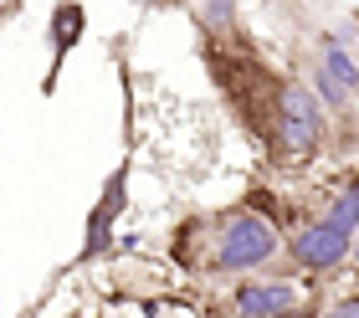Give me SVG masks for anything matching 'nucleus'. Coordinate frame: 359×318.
Listing matches in <instances>:
<instances>
[{"label": "nucleus", "instance_id": "nucleus-7", "mask_svg": "<svg viewBox=\"0 0 359 318\" xmlns=\"http://www.w3.org/2000/svg\"><path fill=\"white\" fill-rule=\"evenodd\" d=\"M88 37V6L83 0H57L52 6V21H46V41H52V62H46V77H41V93L52 98L57 82H62V67H67L72 46Z\"/></svg>", "mask_w": 359, "mask_h": 318}, {"label": "nucleus", "instance_id": "nucleus-10", "mask_svg": "<svg viewBox=\"0 0 359 318\" xmlns=\"http://www.w3.org/2000/svg\"><path fill=\"white\" fill-rule=\"evenodd\" d=\"M349 262H354V272H359V231H354V252H349Z\"/></svg>", "mask_w": 359, "mask_h": 318}, {"label": "nucleus", "instance_id": "nucleus-11", "mask_svg": "<svg viewBox=\"0 0 359 318\" xmlns=\"http://www.w3.org/2000/svg\"><path fill=\"white\" fill-rule=\"evenodd\" d=\"M139 6H149V11H159V6H170V0H139Z\"/></svg>", "mask_w": 359, "mask_h": 318}, {"label": "nucleus", "instance_id": "nucleus-2", "mask_svg": "<svg viewBox=\"0 0 359 318\" xmlns=\"http://www.w3.org/2000/svg\"><path fill=\"white\" fill-rule=\"evenodd\" d=\"M201 241H205V257L195 262V272H210V277L262 272V267L283 252V237H277L272 216L252 211V206H231V211L210 216Z\"/></svg>", "mask_w": 359, "mask_h": 318}, {"label": "nucleus", "instance_id": "nucleus-9", "mask_svg": "<svg viewBox=\"0 0 359 318\" xmlns=\"http://www.w3.org/2000/svg\"><path fill=\"white\" fill-rule=\"evenodd\" d=\"M323 313H329V318H359V298H334Z\"/></svg>", "mask_w": 359, "mask_h": 318}, {"label": "nucleus", "instance_id": "nucleus-6", "mask_svg": "<svg viewBox=\"0 0 359 318\" xmlns=\"http://www.w3.org/2000/svg\"><path fill=\"white\" fill-rule=\"evenodd\" d=\"M226 308L236 318H287V313H313V298L283 277H241L226 293Z\"/></svg>", "mask_w": 359, "mask_h": 318}, {"label": "nucleus", "instance_id": "nucleus-8", "mask_svg": "<svg viewBox=\"0 0 359 318\" xmlns=\"http://www.w3.org/2000/svg\"><path fill=\"white\" fill-rule=\"evenodd\" d=\"M195 26L205 31V41H231L236 37V0H195Z\"/></svg>", "mask_w": 359, "mask_h": 318}, {"label": "nucleus", "instance_id": "nucleus-1", "mask_svg": "<svg viewBox=\"0 0 359 318\" xmlns=\"http://www.w3.org/2000/svg\"><path fill=\"white\" fill-rule=\"evenodd\" d=\"M205 67H210V77H216L221 98L236 108L241 133L257 139L267 164H277V170H308V164L323 154L329 108L318 103L313 88H303L298 77L267 67L257 46H241L236 37H231V46L210 41Z\"/></svg>", "mask_w": 359, "mask_h": 318}, {"label": "nucleus", "instance_id": "nucleus-4", "mask_svg": "<svg viewBox=\"0 0 359 318\" xmlns=\"http://www.w3.org/2000/svg\"><path fill=\"white\" fill-rule=\"evenodd\" d=\"M128 175H134V159L123 154V159H118V164L108 170L103 190H97L93 211H88V226H83V246H77L72 267H88V262H97V257H108V246H113V231H118L123 211H128Z\"/></svg>", "mask_w": 359, "mask_h": 318}, {"label": "nucleus", "instance_id": "nucleus-5", "mask_svg": "<svg viewBox=\"0 0 359 318\" xmlns=\"http://www.w3.org/2000/svg\"><path fill=\"white\" fill-rule=\"evenodd\" d=\"M308 72H313V93H318V103L329 108L334 119H344L349 103L359 98V62L349 57V46H344V41H334V37H323Z\"/></svg>", "mask_w": 359, "mask_h": 318}, {"label": "nucleus", "instance_id": "nucleus-3", "mask_svg": "<svg viewBox=\"0 0 359 318\" xmlns=\"http://www.w3.org/2000/svg\"><path fill=\"white\" fill-rule=\"evenodd\" d=\"M354 231H359V175H349L344 185L334 190V200L323 206L308 226H298L287 237V262L303 267V272H339L354 252Z\"/></svg>", "mask_w": 359, "mask_h": 318}]
</instances>
